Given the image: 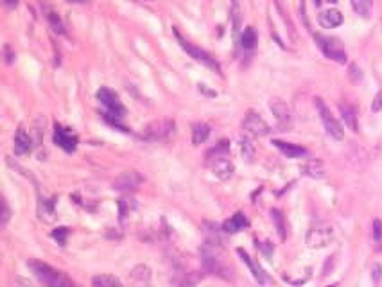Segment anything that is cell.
<instances>
[{"mask_svg":"<svg viewBox=\"0 0 382 287\" xmlns=\"http://www.w3.org/2000/svg\"><path fill=\"white\" fill-rule=\"evenodd\" d=\"M273 146L282 153L283 156L287 158H302L307 155V149L302 146H296V144H291V142H283V140H273Z\"/></svg>","mask_w":382,"mask_h":287,"instance_id":"obj_17","label":"cell"},{"mask_svg":"<svg viewBox=\"0 0 382 287\" xmlns=\"http://www.w3.org/2000/svg\"><path fill=\"white\" fill-rule=\"evenodd\" d=\"M228 153H230V142L221 140L216 147H212V149L207 153V162L212 160V158H217V156H224L228 155Z\"/></svg>","mask_w":382,"mask_h":287,"instance_id":"obj_29","label":"cell"},{"mask_svg":"<svg viewBox=\"0 0 382 287\" xmlns=\"http://www.w3.org/2000/svg\"><path fill=\"white\" fill-rule=\"evenodd\" d=\"M255 45H257V33L253 27H246L241 34V47L246 51H251Z\"/></svg>","mask_w":382,"mask_h":287,"instance_id":"obj_26","label":"cell"},{"mask_svg":"<svg viewBox=\"0 0 382 287\" xmlns=\"http://www.w3.org/2000/svg\"><path fill=\"white\" fill-rule=\"evenodd\" d=\"M172 31H174V36H176V40H178L179 47L183 49V51L187 52L190 57H192L194 61L201 63V65L208 66V68H212V70H216V72H221V66H219V63H217L207 51H203V49H199V47H196V45H192L190 42H187V40H185V38L179 34L178 29H172Z\"/></svg>","mask_w":382,"mask_h":287,"instance_id":"obj_4","label":"cell"},{"mask_svg":"<svg viewBox=\"0 0 382 287\" xmlns=\"http://www.w3.org/2000/svg\"><path fill=\"white\" fill-rule=\"evenodd\" d=\"M269 108H271V112H273L274 118L278 120V124L282 127H289L291 126V110H289V106L283 101H271V104H269Z\"/></svg>","mask_w":382,"mask_h":287,"instance_id":"obj_15","label":"cell"},{"mask_svg":"<svg viewBox=\"0 0 382 287\" xmlns=\"http://www.w3.org/2000/svg\"><path fill=\"white\" fill-rule=\"evenodd\" d=\"M2 207H4V214H2V225H5V223L9 221V216H11V212H9V207H7V203H2Z\"/></svg>","mask_w":382,"mask_h":287,"instance_id":"obj_37","label":"cell"},{"mask_svg":"<svg viewBox=\"0 0 382 287\" xmlns=\"http://www.w3.org/2000/svg\"><path fill=\"white\" fill-rule=\"evenodd\" d=\"M316 106H318V112H320V117H321V122L325 126L327 133L330 135L334 140H343L344 138V129L341 126V122L337 118L332 115V112L325 106V103L321 99H316Z\"/></svg>","mask_w":382,"mask_h":287,"instance_id":"obj_6","label":"cell"},{"mask_svg":"<svg viewBox=\"0 0 382 287\" xmlns=\"http://www.w3.org/2000/svg\"><path fill=\"white\" fill-rule=\"evenodd\" d=\"M52 237H54L61 246H65L66 237H68V228H66V226H57L56 230L52 231Z\"/></svg>","mask_w":382,"mask_h":287,"instance_id":"obj_33","label":"cell"},{"mask_svg":"<svg viewBox=\"0 0 382 287\" xmlns=\"http://www.w3.org/2000/svg\"><path fill=\"white\" fill-rule=\"evenodd\" d=\"M4 4L7 5V7H14V5L18 4V0H4Z\"/></svg>","mask_w":382,"mask_h":287,"instance_id":"obj_39","label":"cell"},{"mask_svg":"<svg viewBox=\"0 0 382 287\" xmlns=\"http://www.w3.org/2000/svg\"><path fill=\"white\" fill-rule=\"evenodd\" d=\"M208 165H210L214 176H217L219 179H230L231 176H233V164L230 162L228 155L217 156V158L208 160Z\"/></svg>","mask_w":382,"mask_h":287,"instance_id":"obj_11","label":"cell"},{"mask_svg":"<svg viewBox=\"0 0 382 287\" xmlns=\"http://www.w3.org/2000/svg\"><path fill=\"white\" fill-rule=\"evenodd\" d=\"M172 131H174V122H170V120L156 122L147 127L146 138H149V140H164V138L169 137Z\"/></svg>","mask_w":382,"mask_h":287,"instance_id":"obj_12","label":"cell"},{"mask_svg":"<svg viewBox=\"0 0 382 287\" xmlns=\"http://www.w3.org/2000/svg\"><path fill=\"white\" fill-rule=\"evenodd\" d=\"M97 99L101 101V104H103L104 108L108 110V113H111L115 117L122 118L124 115H126V108L122 106V103L118 99V95L115 94L113 90L101 88L99 92H97Z\"/></svg>","mask_w":382,"mask_h":287,"instance_id":"obj_8","label":"cell"},{"mask_svg":"<svg viewBox=\"0 0 382 287\" xmlns=\"http://www.w3.org/2000/svg\"><path fill=\"white\" fill-rule=\"evenodd\" d=\"M31 151H33V138L20 126L16 129V135H14V153L16 155H29Z\"/></svg>","mask_w":382,"mask_h":287,"instance_id":"obj_16","label":"cell"},{"mask_svg":"<svg viewBox=\"0 0 382 287\" xmlns=\"http://www.w3.org/2000/svg\"><path fill=\"white\" fill-rule=\"evenodd\" d=\"M242 131L248 137H266V135L271 133V127L268 126V122L260 117L259 113L248 112L244 122H242Z\"/></svg>","mask_w":382,"mask_h":287,"instance_id":"obj_7","label":"cell"},{"mask_svg":"<svg viewBox=\"0 0 382 287\" xmlns=\"http://www.w3.org/2000/svg\"><path fill=\"white\" fill-rule=\"evenodd\" d=\"M210 137V126L205 122H198L194 124L192 127V142L194 146H199V144H203L207 138Z\"/></svg>","mask_w":382,"mask_h":287,"instance_id":"obj_20","label":"cell"},{"mask_svg":"<svg viewBox=\"0 0 382 287\" xmlns=\"http://www.w3.org/2000/svg\"><path fill=\"white\" fill-rule=\"evenodd\" d=\"M241 151H242V155H244L246 160H253V156H255V147H253V144H251L250 137L241 138Z\"/></svg>","mask_w":382,"mask_h":287,"instance_id":"obj_31","label":"cell"},{"mask_svg":"<svg viewBox=\"0 0 382 287\" xmlns=\"http://www.w3.org/2000/svg\"><path fill=\"white\" fill-rule=\"evenodd\" d=\"M201 260L208 273L217 275V277L230 280L231 278V268L224 260V255L221 251V246L217 240H207L201 248Z\"/></svg>","mask_w":382,"mask_h":287,"instance_id":"obj_1","label":"cell"},{"mask_svg":"<svg viewBox=\"0 0 382 287\" xmlns=\"http://www.w3.org/2000/svg\"><path fill=\"white\" fill-rule=\"evenodd\" d=\"M379 103L377 104H375V110H379V108H381V106H382V95H381V97H379Z\"/></svg>","mask_w":382,"mask_h":287,"instance_id":"obj_41","label":"cell"},{"mask_svg":"<svg viewBox=\"0 0 382 287\" xmlns=\"http://www.w3.org/2000/svg\"><path fill=\"white\" fill-rule=\"evenodd\" d=\"M352 7L359 16L370 18L373 11V0H352Z\"/></svg>","mask_w":382,"mask_h":287,"instance_id":"obj_23","label":"cell"},{"mask_svg":"<svg viewBox=\"0 0 382 287\" xmlns=\"http://www.w3.org/2000/svg\"><path fill=\"white\" fill-rule=\"evenodd\" d=\"M137 210V201L129 196H124L118 201V214H120V219H126L127 216H131L133 212Z\"/></svg>","mask_w":382,"mask_h":287,"instance_id":"obj_24","label":"cell"},{"mask_svg":"<svg viewBox=\"0 0 382 287\" xmlns=\"http://www.w3.org/2000/svg\"><path fill=\"white\" fill-rule=\"evenodd\" d=\"M54 205H56V198L52 199H42L40 201V217L43 221L51 223L54 219Z\"/></svg>","mask_w":382,"mask_h":287,"instance_id":"obj_25","label":"cell"},{"mask_svg":"<svg viewBox=\"0 0 382 287\" xmlns=\"http://www.w3.org/2000/svg\"><path fill=\"white\" fill-rule=\"evenodd\" d=\"M314 4H316V5H320V4H321V0H314Z\"/></svg>","mask_w":382,"mask_h":287,"instance_id":"obj_42","label":"cell"},{"mask_svg":"<svg viewBox=\"0 0 382 287\" xmlns=\"http://www.w3.org/2000/svg\"><path fill=\"white\" fill-rule=\"evenodd\" d=\"M231 18H233V31L239 33V27H241V5H239V0H233V4H231Z\"/></svg>","mask_w":382,"mask_h":287,"instance_id":"obj_32","label":"cell"},{"mask_svg":"<svg viewBox=\"0 0 382 287\" xmlns=\"http://www.w3.org/2000/svg\"><path fill=\"white\" fill-rule=\"evenodd\" d=\"M4 54H5V61H7V63L13 61L14 54H11V47H9V45H5V47H4Z\"/></svg>","mask_w":382,"mask_h":287,"instance_id":"obj_38","label":"cell"},{"mask_svg":"<svg viewBox=\"0 0 382 287\" xmlns=\"http://www.w3.org/2000/svg\"><path fill=\"white\" fill-rule=\"evenodd\" d=\"M11 287H34V286L29 282V280H25V278L14 277V278H11Z\"/></svg>","mask_w":382,"mask_h":287,"instance_id":"obj_34","label":"cell"},{"mask_svg":"<svg viewBox=\"0 0 382 287\" xmlns=\"http://www.w3.org/2000/svg\"><path fill=\"white\" fill-rule=\"evenodd\" d=\"M129 277H131L133 282L146 284V282H149V278H151V269L147 268V266H137V268L129 273Z\"/></svg>","mask_w":382,"mask_h":287,"instance_id":"obj_27","label":"cell"},{"mask_svg":"<svg viewBox=\"0 0 382 287\" xmlns=\"http://www.w3.org/2000/svg\"><path fill=\"white\" fill-rule=\"evenodd\" d=\"M373 239L375 240H381L382 239V223L379 219L373 221Z\"/></svg>","mask_w":382,"mask_h":287,"instance_id":"obj_35","label":"cell"},{"mask_svg":"<svg viewBox=\"0 0 382 287\" xmlns=\"http://www.w3.org/2000/svg\"><path fill=\"white\" fill-rule=\"evenodd\" d=\"M246 226H248V219L242 212H237L235 216H231L228 221H224L222 225V230L226 231V233H237V231L244 230Z\"/></svg>","mask_w":382,"mask_h":287,"instance_id":"obj_18","label":"cell"},{"mask_svg":"<svg viewBox=\"0 0 382 287\" xmlns=\"http://www.w3.org/2000/svg\"><path fill=\"white\" fill-rule=\"evenodd\" d=\"M29 268L34 273V277L38 278L40 282L45 287H74V282L66 277L65 273L54 269L52 266L45 262H38V260H31Z\"/></svg>","mask_w":382,"mask_h":287,"instance_id":"obj_2","label":"cell"},{"mask_svg":"<svg viewBox=\"0 0 382 287\" xmlns=\"http://www.w3.org/2000/svg\"><path fill=\"white\" fill-rule=\"evenodd\" d=\"M314 40H316L318 47L321 49V52H323L328 59H332V61H335V63H346V52H344L343 43H341L337 38L314 34Z\"/></svg>","mask_w":382,"mask_h":287,"instance_id":"obj_5","label":"cell"},{"mask_svg":"<svg viewBox=\"0 0 382 287\" xmlns=\"http://www.w3.org/2000/svg\"><path fill=\"white\" fill-rule=\"evenodd\" d=\"M54 144L66 153H74L77 149V135L72 133V129H68V127L56 124L54 126Z\"/></svg>","mask_w":382,"mask_h":287,"instance_id":"obj_9","label":"cell"},{"mask_svg":"<svg viewBox=\"0 0 382 287\" xmlns=\"http://www.w3.org/2000/svg\"><path fill=\"white\" fill-rule=\"evenodd\" d=\"M328 287H335V286H328Z\"/></svg>","mask_w":382,"mask_h":287,"instance_id":"obj_43","label":"cell"},{"mask_svg":"<svg viewBox=\"0 0 382 287\" xmlns=\"http://www.w3.org/2000/svg\"><path fill=\"white\" fill-rule=\"evenodd\" d=\"M334 240V228L328 223H316L307 230L305 242L309 248H325Z\"/></svg>","mask_w":382,"mask_h":287,"instance_id":"obj_3","label":"cell"},{"mask_svg":"<svg viewBox=\"0 0 382 287\" xmlns=\"http://www.w3.org/2000/svg\"><path fill=\"white\" fill-rule=\"evenodd\" d=\"M45 16H47V20L51 22L52 29H54L56 33L65 34V27H63V22H61V18H59V14H57L56 11L51 9V7H45Z\"/></svg>","mask_w":382,"mask_h":287,"instance_id":"obj_28","label":"cell"},{"mask_svg":"<svg viewBox=\"0 0 382 287\" xmlns=\"http://www.w3.org/2000/svg\"><path fill=\"white\" fill-rule=\"evenodd\" d=\"M339 112H341V115H343L346 126H348L352 131H357V117H355V110L352 108V106H348V104L341 103L339 104Z\"/></svg>","mask_w":382,"mask_h":287,"instance_id":"obj_22","label":"cell"},{"mask_svg":"<svg viewBox=\"0 0 382 287\" xmlns=\"http://www.w3.org/2000/svg\"><path fill=\"white\" fill-rule=\"evenodd\" d=\"M271 217H273V221H274V225H276V230H278V235H280V239H285V223H283V216H282V212L280 210H271Z\"/></svg>","mask_w":382,"mask_h":287,"instance_id":"obj_30","label":"cell"},{"mask_svg":"<svg viewBox=\"0 0 382 287\" xmlns=\"http://www.w3.org/2000/svg\"><path fill=\"white\" fill-rule=\"evenodd\" d=\"M318 22L323 29H335L339 27L341 24L344 22L343 13L337 9H325L321 11L320 16H318Z\"/></svg>","mask_w":382,"mask_h":287,"instance_id":"obj_14","label":"cell"},{"mask_svg":"<svg viewBox=\"0 0 382 287\" xmlns=\"http://www.w3.org/2000/svg\"><path fill=\"white\" fill-rule=\"evenodd\" d=\"M142 181H144V178L138 174L137 171H126L118 178H115L113 188L120 190V192H133V190H137L140 187Z\"/></svg>","mask_w":382,"mask_h":287,"instance_id":"obj_10","label":"cell"},{"mask_svg":"<svg viewBox=\"0 0 382 287\" xmlns=\"http://www.w3.org/2000/svg\"><path fill=\"white\" fill-rule=\"evenodd\" d=\"M92 287H122L120 280L111 275H97L92 278Z\"/></svg>","mask_w":382,"mask_h":287,"instance_id":"obj_21","label":"cell"},{"mask_svg":"<svg viewBox=\"0 0 382 287\" xmlns=\"http://www.w3.org/2000/svg\"><path fill=\"white\" fill-rule=\"evenodd\" d=\"M237 253H239V257H241V259L244 260L246 264H248V268H250V271H251V275L255 277V280H257L259 284H266V275H264V271H262V268H260L259 264L253 262L250 255L246 253L242 248H239V250H237Z\"/></svg>","mask_w":382,"mask_h":287,"instance_id":"obj_19","label":"cell"},{"mask_svg":"<svg viewBox=\"0 0 382 287\" xmlns=\"http://www.w3.org/2000/svg\"><path fill=\"white\" fill-rule=\"evenodd\" d=\"M300 171H302V174L307 176V178H312V179H321L325 178V165L321 160H316V158H311V160L303 162L300 165Z\"/></svg>","mask_w":382,"mask_h":287,"instance_id":"obj_13","label":"cell"},{"mask_svg":"<svg viewBox=\"0 0 382 287\" xmlns=\"http://www.w3.org/2000/svg\"><path fill=\"white\" fill-rule=\"evenodd\" d=\"M382 277V268H381V264H375L372 269V278H373V282H379Z\"/></svg>","mask_w":382,"mask_h":287,"instance_id":"obj_36","label":"cell"},{"mask_svg":"<svg viewBox=\"0 0 382 287\" xmlns=\"http://www.w3.org/2000/svg\"><path fill=\"white\" fill-rule=\"evenodd\" d=\"M66 2H70V4H86L88 0H66Z\"/></svg>","mask_w":382,"mask_h":287,"instance_id":"obj_40","label":"cell"}]
</instances>
